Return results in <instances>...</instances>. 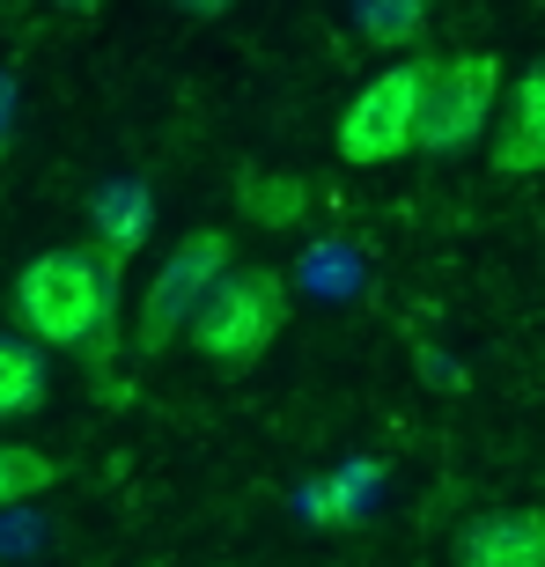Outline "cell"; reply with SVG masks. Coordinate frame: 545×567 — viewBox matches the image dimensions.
Instances as JSON below:
<instances>
[{
	"mask_svg": "<svg viewBox=\"0 0 545 567\" xmlns=\"http://www.w3.org/2000/svg\"><path fill=\"white\" fill-rule=\"evenodd\" d=\"M236 207H244L251 229H295L302 207H310V192H302V177H288V169H244V177H236Z\"/></svg>",
	"mask_w": 545,
	"mask_h": 567,
	"instance_id": "obj_9",
	"label": "cell"
},
{
	"mask_svg": "<svg viewBox=\"0 0 545 567\" xmlns=\"http://www.w3.org/2000/svg\"><path fill=\"white\" fill-rule=\"evenodd\" d=\"M52 480H60V464L44 457V450H30V442H0V508L38 502Z\"/></svg>",
	"mask_w": 545,
	"mask_h": 567,
	"instance_id": "obj_11",
	"label": "cell"
},
{
	"mask_svg": "<svg viewBox=\"0 0 545 567\" xmlns=\"http://www.w3.org/2000/svg\"><path fill=\"white\" fill-rule=\"evenodd\" d=\"M44 391H52L44 354L30 347V339L0 332V421H30V413L44 405Z\"/></svg>",
	"mask_w": 545,
	"mask_h": 567,
	"instance_id": "obj_10",
	"label": "cell"
},
{
	"mask_svg": "<svg viewBox=\"0 0 545 567\" xmlns=\"http://www.w3.org/2000/svg\"><path fill=\"white\" fill-rule=\"evenodd\" d=\"M502 118V60L494 52H435L428 60V104H420V147L428 155H464L494 141Z\"/></svg>",
	"mask_w": 545,
	"mask_h": 567,
	"instance_id": "obj_5",
	"label": "cell"
},
{
	"mask_svg": "<svg viewBox=\"0 0 545 567\" xmlns=\"http://www.w3.org/2000/svg\"><path fill=\"white\" fill-rule=\"evenodd\" d=\"M119 280L126 266H111L96 244H52L16 274V324L38 347H66L89 369H111L119 354Z\"/></svg>",
	"mask_w": 545,
	"mask_h": 567,
	"instance_id": "obj_1",
	"label": "cell"
},
{
	"mask_svg": "<svg viewBox=\"0 0 545 567\" xmlns=\"http://www.w3.org/2000/svg\"><path fill=\"white\" fill-rule=\"evenodd\" d=\"M450 567H545V508H486L457 530Z\"/></svg>",
	"mask_w": 545,
	"mask_h": 567,
	"instance_id": "obj_7",
	"label": "cell"
},
{
	"mask_svg": "<svg viewBox=\"0 0 545 567\" xmlns=\"http://www.w3.org/2000/svg\"><path fill=\"white\" fill-rule=\"evenodd\" d=\"M229 274H236L229 229H192V236H177V251L155 266V280H147V295H141L133 347H141V354H163L169 339H185L192 317H199V302H207V295L222 288Z\"/></svg>",
	"mask_w": 545,
	"mask_h": 567,
	"instance_id": "obj_4",
	"label": "cell"
},
{
	"mask_svg": "<svg viewBox=\"0 0 545 567\" xmlns=\"http://www.w3.org/2000/svg\"><path fill=\"white\" fill-rule=\"evenodd\" d=\"M147 214H155V199H147V185H104L96 192V207H89V244L111 258V266H126L133 251L147 244Z\"/></svg>",
	"mask_w": 545,
	"mask_h": 567,
	"instance_id": "obj_8",
	"label": "cell"
},
{
	"mask_svg": "<svg viewBox=\"0 0 545 567\" xmlns=\"http://www.w3.org/2000/svg\"><path fill=\"white\" fill-rule=\"evenodd\" d=\"M428 60L435 52L391 60L383 74H369L354 89V104L339 111V133H332L339 163L383 169V163H399V155H413L420 147V104H428Z\"/></svg>",
	"mask_w": 545,
	"mask_h": 567,
	"instance_id": "obj_3",
	"label": "cell"
},
{
	"mask_svg": "<svg viewBox=\"0 0 545 567\" xmlns=\"http://www.w3.org/2000/svg\"><path fill=\"white\" fill-rule=\"evenodd\" d=\"M361 38H377L383 52H405V60H413V44L428 38V8H420V0H405V8H361Z\"/></svg>",
	"mask_w": 545,
	"mask_h": 567,
	"instance_id": "obj_12",
	"label": "cell"
},
{
	"mask_svg": "<svg viewBox=\"0 0 545 567\" xmlns=\"http://www.w3.org/2000/svg\"><path fill=\"white\" fill-rule=\"evenodd\" d=\"M486 163L494 177H538L545 169V60L516 74V89L502 96V118H494V141H486Z\"/></svg>",
	"mask_w": 545,
	"mask_h": 567,
	"instance_id": "obj_6",
	"label": "cell"
},
{
	"mask_svg": "<svg viewBox=\"0 0 545 567\" xmlns=\"http://www.w3.org/2000/svg\"><path fill=\"white\" fill-rule=\"evenodd\" d=\"M288 274L280 266H236L222 288L199 302V317H192L185 347L199 361H214V369H251V361H266V347L280 332H288Z\"/></svg>",
	"mask_w": 545,
	"mask_h": 567,
	"instance_id": "obj_2",
	"label": "cell"
}]
</instances>
